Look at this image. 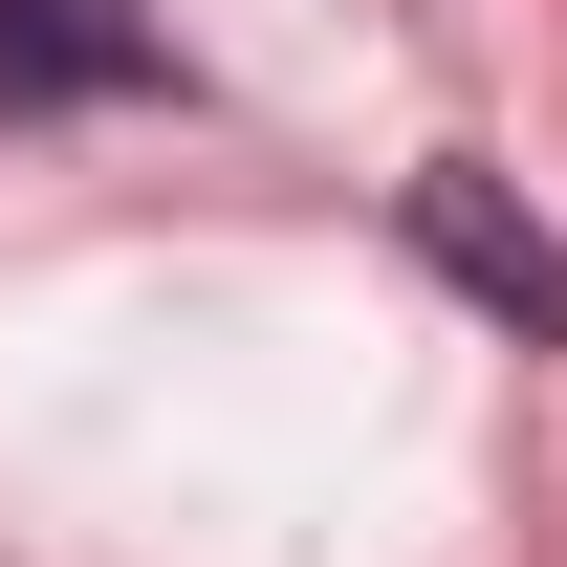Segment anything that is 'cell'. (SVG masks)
<instances>
[{
	"mask_svg": "<svg viewBox=\"0 0 567 567\" xmlns=\"http://www.w3.org/2000/svg\"><path fill=\"white\" fill-rule=\"evenodd\" d=\"M153 87H175V22H153V0H0V132L153 110Z\"/></svg>",
	"mask_w": 567,
	"mask_h": 567,
	"instance_id": "obj_1",
	"label": "cell"
},
{
	"mask_svg": "<svg viewBox=\"0 0 567 567\" xmlns=\"http://www.w3.org/2000/svg\"><path fill=\"white\" fill-rule=\"evenodd\" d=\"M415 218H436V262L481 284V306H524V328H567V262H546V240H524V218H502V197H481V175H436V197H415Z\"/></svg>",
	"mask_w": 567,
	"mask_h": 567,
	"instance_id": "obj_2",
	"label": "cell"
}]
</instances>
